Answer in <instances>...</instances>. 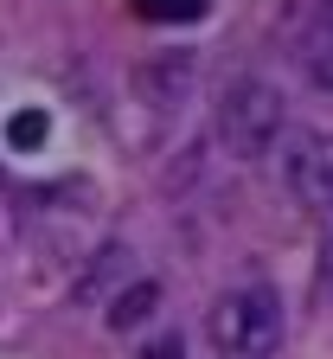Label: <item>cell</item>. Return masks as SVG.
Listing matches in <instances>:
<instances>
[{"label": "cell", "instance_id": "obj_1", "mask_svg": "<svg viewBox=\"0 0 333 359\" xmlns=\"http://www.w3.org/2000/svg\"><path fill=\"white\" fill-rule=\"evenodd\" d=\"M282 135V90L269 77H231L218 97V142L237 161H263Z\"/></svg>", "mask_w": 333, "mask_h": 359}, {"label": "cell", "instance_id": "obj_2", "mask_svg": "<svg viewBox=\"0 0 333 359\" xmlns=\"http://www.w3.org/2000/svg\"><path fill=\"white\" fill-rule=\"evenodd\" d=\"M212 346L224 359H276L282 353V302H276V289H263V283L231 289L212 308Z\"/></svg>", "mask_w": 333, "mask_h": 359}, {"label": "cell", "instance_id": "obj_3", "mask_svg": "<svg viewBox=\"0 0 333 359\" xmlns=\"http://www.w3.org/2000/svg\"><path fill=\"white\" fill-rule=\"evenodd\" d=\"M282 173H289V193L314 212H333V128H308L295 135L289 161H282Z\"/></svg>", "mask_w": 333, "mask_h": 359}, {"label": "cell", "instance_id": "obj_4", "mask_svg": "<svg viewBox=\"0 0 333 359\" xmlns=\"http://www.w3.org/2000/svg\"><path fill=\"white\" fill-rule=\"evenodd\" d=\"M186 83H193V52H167L154 65H141V90H148V103H179Z\"/></svg>", "mask_w": 333, "mask_h": 359}, {"label": "cell", "instance_id": "obj_5", "mask_svg": "<svg viewBox=\"0 0 333 359\" xmlns=\"http://www.w3.org/2000/svg\"><path fill=\"white\" fill-rule=\"evenodd\" d=\"M301 71H308V83L314 90H333V20H320V26H308L301 32Z\"/></svg>", "mask_w": 333, "mask_h": 359}, {"label": "cell", "instance_id": "obj_6", "mask_svg": "<svg viewBox=\"0 0 333 359\" xmlns=\"http://www.w3.org/2000/svg\"><path fill=\"white\" fill-rule=\"evenodd\" d=\"M154 302H161V283H135V289H122L116 295V308H109V327H141V321H148V314H154Z\"/></svg>", "mask_w": 333, "mask_h": 359}, {"label": "cell", "instance_id": "obj_7", "mask_svg": "<svg viewBox=\"0 0 333 359\" xmlns=\"http://www.w3.org/2000/svg\"><path fill=\"white\" fill-rule=\"evenodd\" d=\"M205 0H135V13L141 20H199Z\"/></svg>", "mask_w": 333, "mask_h": 359}, {"label": "cell", "instance_id": "obj_8", "mask_svg": "<svg viewBox=\"0 0 333 359\" xmlns=\"http://www.w3.org/2000/svg\"><path fill=\"white\" fill-rule=\"evenodd\" d=\"M45 142V116L32 109V116H13V148H39Z\"/></svg>", "mask_w": 333, "mask_h": 359}, {"label": "cell", "instance_id": "obj_9", "mask_svg": "<svg viewBox=\"0 0 333 359\" xmlns=\"http://www.w3.org/2000/svg\"><path fill=\"white\" fill-rule=\"evenodd\" d=\"M141 359H186V340L179 334H161V340H148V353Z\"/></svg>", "mask_w": 333, "mask_h": 359}, {"label": "cell", "instance_id": "obj_10", "mask_svg": "<svg viewBox=\"0 0 333 359\" xmlns=\"http://www.w3.org/2000/svg\"><path fill=\"white\" fill-rule=\"evenodd\" d=\"M327 283H333V238H327Z\"/></svg>", "mask_w": 333, "mask_h": 359}, {"label": "cell", "instance_id": "obj_11", "mask_svg": "<svg viewBox=\"0 0 333 359\" xmlns=\"http://www.w3.org/2000/svg\"><path fill=\"white\" fill-rule=\"evenodd\" d=\"M327 20H333V0H327Z\"/></svg>", "mask_w": 333, "mask_h": 359}]
</instances>
